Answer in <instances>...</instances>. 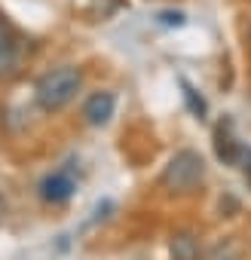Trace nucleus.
Here are the masks:
<instances>
[{"mask_svg": "<svg viewBox=\"0 0 251 260\" xmlns=\"http://www.w3.org/2000/svg\"><path fill=\"white\" fill-rule=\"evenodd\" d=\"M163 25H184V13H160Z\"/></svg>", "mask_w": 251, "mask_h": 260, "instance_id": "nucleus-9", "label": "nucleus"}, {"mask_svg": "<svg viewBox=\"0 0 251 260\" xmlns=\"http://www.w3.org/2000/svg\"><path fill=\"white\" fill-rule=\"evenodd\" d=\"M4 217H7V199L0 196V223H4Z\"/></svg>", "mask_w": 251, "mask_h": 260, "instance_id": "nucleus-11", "label": "nucleus"}, {"mask_svg": "<svg viewBox=\"0 0 251 260\" xmlns=\"http://www.w3.org/2000/svg\"><path fill=\"white\" fill-rule=\"evenodd\" d=\"M80 89H83V71L74 68V64H61V68L46 71V74L37 80L34 98H37V104H40L43 110L52 113V110L68 107V104L77 98Z\"/></svg>", "mask_w": 251, "mask_h": 260, "instance_id": "nucleus-1", "label": "nucleus"}, {"mask_svg": "<svg viewBox=\"0 0 251 260\" xmlns=\"http://www.w3.org/2000/svg\"><path fill=\"white\" fill-rule=\"evenodd\" d=\"M202 178H205V159L196 150H178L163 169L160 184L169 193H193L202 184Z\"/></svg>", "mask_w": 251, "mask_h": 260, "instance_id": "nucleus-2", "label": "nucleus"}, {"mask_svg": "<svg viewBox=\"0 0 251 260\" xmlns=\"http://www.w3.org/2000/svg\"><path fill=\"white\" fill-rule=\"evenodd\" d=\"M239 166L245 169V178H248V184H251V150H242V159H239Z\"/></svg>", "mask_w": 251, "mask_h": 260, "instance_id": "nucleus-10", "label": "nucleus"}, {"mask_svg": "<svg viewBox=\"0 0 251 260\" xmlns=\"http://www.w3.org/2000/svg\"><path fill=\"white\" fill-rule=\"evenodd\" d=\"M74 190H77V184H74V175L68 169H58V172H52V175H46L40 181V196L46 202H52V205L68 202L74 196Z\"/></svg>", "mask_w": 251, "mask_h": 260, "instance_id": "nucleus-4", "label": "nucleus"}, {"mask_svg": "<svg viewBox=\"0 0 251 260\" xmlns=\"http://www.w3.org/2000/svg\"><path fill=\"white\" fill-rule=\"evenodd\" d=\"M248 37H251V31H248Z\"/></svg>", "mask_w": 251, "mask_h": 260, "instance_id": "nucleus-12", "label": "nucleus"}, {"mask_svg": "<svg viewBox=\"0 0 251 260\" xmlns=\"http://www.w3.org/2000/svg\"><path fill=\"white\" fill-rule=\"evenodd\" d=\"M113 110H116L113 92H92V95L86 98V104H83V116H86L89 125H104V122H110Z\"/></svg>", "mask_w": 251, "mask_h": 260, "instance_id": "nucleus-5", "label": "nucleus"}, {"mask_svg": "<svg viewBox=\"0 0 251 260\" xmlns=\"http://www.w3.org/2000/svg\"><path fill=\"white\" fill-rule=\"evenodd\" d=\"M214 150H217V159H221L224 166H239L245 147L233 138L230 122H221V125H217V132H214Z\"/></svg>", "mask_w": 251, "mask_h": 260, "instance_id": "nucleus-6", "label": "nucleus"}, {"mask_svg": "<svg viewBox=\"0 0 251 260\" xmlns=\"http://www.w3.org/2000/svg\"><path fill=\"white\" fill-rule=\"evenodd\" d=\"M172 257L175 260H196L199 257V242L193 233H175L172 236Z\"/></svg>", "mask_w": 251, "mask_h": 260, "instance_id": "nucleus-7", "label": "nucleus"}, {"mask_svg": "<svg viewBox=\"0 0 251 260\" xmlns=\"http://www.w3.org/2000/svg\"><path fill=\"white\" fill-rule=\"evenodd\" d=\"M184 95H187V101H190L193 113H196V116H202V113H205V101H202V98H196V92H193L187 83H184Z\"/></svg>", "mask_w": 251, "mask_h": 260, "instance_id": "nucleus-8", "label": "nucleus"}, {"mask_svg": "<svg viewBox=\"0 0 251 260\" xmlns=\"http://www.w3.org/2000/svg\"><path fill=\"white\" fill-rule=\"evenodd\" d=\"M22 55H25V49H22L19 34L0 16V80H10L22 71Z\"/></svg>", "mask_w": 251, "mask_h": 260, "instance_id": "nucleus-3", "label": "nucleus"}]
</instances>
